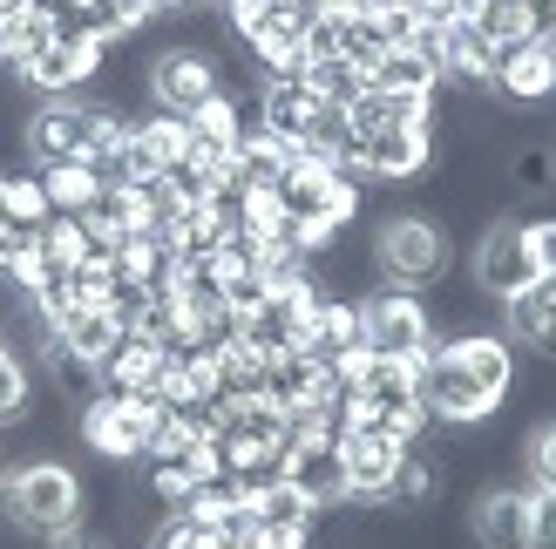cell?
Returning <instances> with one entry per match:
<instances>
[{"mask_svg": "<svg viewBox=\"0 0 556 549\" xmlns=\"http://www.w3.org/2000/svg\"><path fill=\"white\" fill-rule=\"evenodd\" d=\"M522 244L536 258V279H556V217H522Z\"/></svg>", "mask_w": 556, "mask_h": 549, "instance_id": "cell-26", "label": "cell"}, {"mask_svg": "<svg viewBox=\"0 0 556 549\" xmlns=\"http://www.w3.org/2000/svg\"><path fill=\"white\" fill-rule=\"evenodd\" d=\"M305 89H313L319 102H332V108H353L359 95H367V75H359L346 54H326V62H305Z\"/></svg>", "mask_w": 556, "mask_h": 549, "instance_id": "cell-19", "label": "cell"}, {"mask_svg": "<svg viewBox=\"0 0 556 549\" xmlns=\"http://www.w3.org/2000/svg\"><path fill=\"white\" fill-rule=\"evenodd\" d=\"M421 407H428L441 427H489V421H495V400H489L441 346L421 353Z\"/></svg>", "mask_w": 556, "mask_h": 549, "instance_id": "cell-8", "label": "cell"}, {"mask_svg": "<svg viewBox=\"0 0 556 549\" xmlns=\"http://www.w3.org/2000/svg\"><path fill=\"white\" fill-rule=\"evenodd\" d=\"M35 177H41V190H48L54 217H81V210L102 197V177L89 170V163H48V170H35Z\"/></svg>", "mask_w": 556, "mask_h": 549, "instance_id": "cell-16", "label": "cell"}, {"mask_svg": "<svg viewBox=\"0 0 556 549\" xmlns=\"http://www.w3.org/2000/svg\"><path fill=\"white\" fill-rule=\"evenodd\" d=\"M0 482H8V448H0Z\"/></svg>", "mask_w": 556, "mask_h": 549, "instance_id": "cell-31", "label": "cell"}, {"mask_svg": "<svg viewBox=\"0 0 556 549\" xmlns=\"http://www.w3.org/2000/svg\"><path fill=\"white\" fill-rule=\"evenodd\" d=\"M68 285H75L81 306H109V292H116V265H109V258H81L68 271Z\"/></svg>", "mask_w": 556, "mask_h": 549, "instance_id": "cell-25", "label": "cell"}, {"mask_svg": "<svg viewBox=\"0 0 556 549\" xmlns=\"http://www.w3.org/2000/svg\"><path fill=\"white\" fill-rule=\"evenodd\" d=\"M495 48H516V41H536V21H530V0H468V14Z\"/></svg>", "mask_w": 556, "mask_h": 549, "instance_id": "cell-17", "label": "cell"}, {"mask_svg": "<svg viewBox=\"0 0 556 549\" xmlns=\"http://www.w3.org/2000/svg\"><path fill=\"white\" fill-rule=\"evenodd\" d=\"M81 515H89V488H81V475L68 461L35 455V461H21V469H8V523L21 536L48 542L62 529H81Z\"/></svg>", "mask_w": 556, "mask_h": 549, "instance_id": "cell-2", "label": "cell"}, {"mask_svg": "<svg viewBox=\"0 0 556 549\" xmlns=\"http://www.w3.org/2000/svg\"><path fill=\"white\" fill-rule=\"evenodd\" d=\"M0 48H8V14H0Z\"/></svg>", "mask_w": 556, "mask_h": 549, "instance_id": "cell-30", "label": "cell"}, {"mask_svg": "<svg viewBox=\"0 0 556 549\" xmlns=\"http://www.w3.org/2000/svg\"><path fill=\"white\" fill-rule=\"evenodd\" d=\"M54 340H62L68 353H81V360H102V353L123 340V325H116L109 306H81V298H75V306L54 319Z\"/></svg>", "mask_w": 556, "mask_h": 549, "instance_id": "cell-15", "label": "cell"}, {"mask_svg": "<svg viewBox=\"0 0 556 549\" xmlns=\"http://www.w3.org/2000/svg\"><path fill=\"white\" fill-rule=\"evenodd\" d=\"M407 14L421 21V27H455L468 14V0H407Z\"/></svg>", "mask_w": 556, "mask_h": 549, "instance_id": "cell-27", "label": "cell"}, {"mask_svg": "<svg viewBox=\"0 0 556 549\" xmlns=\"http://www.w3.org/2000/svg\"><path fill=\"white\" fill-rule=\"evenodd\" d=\"M340 54L359 68V75H374L380 68V54H387V35H380V21L374 14H353L346 27H340Z\"/></svg>", "mask_w": 556, "mask_h": 549, "instance_id": "cell-24", "label": "cell"}, {"mask_svg": "<svg viewBox=\"0 0 556 549\" xmlns=\"http://www.w3.org/2000/svg\"><path fill=\"white\" fill-rule=\"evenodd\" d=\"M217 89V62L211 48H156L150 54V108H170V116H198Z\"/></svg>", "mask_w": 556, "mask_h": 549, "instance_id": "cell-7", "label": "cell"}, {"mask_svg": "<svg viewBox=\"0 0 556 549\" xmlns=\"http://www.w3.org/2000/svg\"><path fill=\"white\" fill-rule=\"evenodd\" d=\"M0 353H8V340H0Z\"/></svg>", "mask_w": 556, "mask_h": 549, "instance_id": "cell-32", "label": "cell"}, {"mask_svg": "<svg viewBox=\"0 0 556 549\" xmlns=\"http://www.w3.org/2000/svg\"><path fill=\"white\" fill-rule=\"evenodd\" d=\"M522 488L556 496V421H536L522 434Z\"/></svg>", "mask_w": 556, "mask_h": 549, "instance_id": "cell-22", "label": "cell"}, {"mask_svg": "<svg viewBox=\"0 0 556 549\" xmlns=\"http://www.w3.org/2000/svg\"><path fill=\"white\" fill-rule=\"evenodd\" d=\"M109 108L89 102V95H54V102H35L27 108V123H21V143L27 156H35V170H48V163H81L96 143V129H102Z\"/></svg>", "mask_w": 556, "mask_h": 549, "instance_id": "cell-3", "label": "cell"}, {"mask_svg": "<svg viewBox=\"0 0 556 549\" xmlns=\"http://www.w3.org/2000/svg\"><path fill=\"white\" fill-rule=\"evenodd\" d=\"M198 8H211V14H225V8H238V0H198Z\"/></svg>", "mask_w": 556, "mask_h": 549, "instance_id": "cell-29", "label": "cell"}, {"mask_svg": "<svg viewBox=\"0 0 556 549\" xmlns=\"http://www.w3.org/2000/svg\"><path fill=\"white\" fill-rule=\"evenodd\" d=\"M340 455H346V482H353V509H374L387 496V482L401 475V461H407V442L394 427H380V421H346L340 434Z\"/></svg>", "mask_w": 556, "mask_h": 549, "instance_id": "cell-6", "label": "cell"}, {"mask_svg": "<svg viewBox=\"0 0 556 549\" xmlns=\"http://www.w3.org/2000/svg\"><path fill=\"white\" fill-rule=\"evenodd\" d=\"M265 394V353H252L244 340L217 346V400H252Z\"/></svg>", "mask_w": 556, "mask_h": 549, "instance_id": "cell-18", "label": "cell"}, {"mask_svg": "<svg viewBox=\"0 0 556 549\" xmlns=\"http://www.w3.org/2000/svg\"><path fill=\"white\" fill-rule=\"evenodd\" d=\"M27 407H35V373L21 353H0V427H14Z\"/></svg>", "mask_w": 556, "mask_h": 549, "instance_id": "cell-23", "label": "cell"}, {"mask_svg": "<svg viewBox=\"0 0 556 549\" xmlns=\"http://www.w3.org/2000/svg\"><path fill=\"white\" fill-rule=\"evenodd\" d=\"M468 279H476L482 298H516L522 285H536V258L522 244V217H489L482 238H476V258H468Z\"/></svg>", "mask_w": 556, "mask_h": 549, "instance_id": "cell-5", "label": "cell"}, {"mask_svg": "<svg viewBox=\"0 0 556 549\" xmlns=\"http://www.w3.org/2000/svg\"><path fill=\"white\" fill-rule=\"evenodd\" d=\"M367 81H374V89H407V95H434V89H441L434 62H428V54H414V48H387L380 68H374Z\"/></svg>", "mask_w": 556, "mask_h": 549, "instance_id": "cell-20", "label": "cell"}, {"mask_svg": "<svg viewBox=\"0 0 556 549\" xmlns=\"http://www.w3.org/2000/svg\"><path fill=\"white\" fill-rule=\"evenodd\" d=\"M468 536H476V549H530L536 488H476V502H468Z\"/></svg>", "mask_w": 556, "mask_h": 549, "instance_id": "cell-9", "label": "cell"}, {"mask_svg": "<svg viewBox=\"0 0 556 549\" xmlns=\"http://www.w3.org/2000/svg\"><path fill=\"white\" fill-rule=\"evenodd\" d=\"M41 549H109L102 536H89V529H62V536H48Z\"/></svg>", "mask_w": 556, "mask_h": 549, "instance_id": "cell-28", "label": "cell"}, {"mask_svg": "<svg viewBox=\"0 0 556 549\" xmlns=\"http://www.w3.org/2000/svg\"><path fill=\"white\" fill-rule=\"evenodd\" d=\"M374 265H380V285L428 292L455 271V231L434 210H394L374 225Z\"/></svg>", "mask_w": 556, "mask_h": 549, "instance_id": "cell-1", "label": "cell"}, {"mask_svg": "<svg viewBox=\"0 0 556 549\" xmlns=\"http://www.w3.org/2000/svg\"><path fill=\"white\" fill-rule=\"evenodd\" d=\"M359 319H367V353H380V360H421V353L434 346V319H428L421 292L374 285L367 298H359Z\"/></svg>", "mask_w": 556, "mask_h": 549, "instance_id": "cell-4", "label": "cell"}, {"mask_svg": "<svg viewBox=\"0 0 556 549\" xmlns=\"http://www.w3.org/2000/svg\"><path fill=\"white\" fill-rule=\"evenodd\" d=\"M252 515H258V529H313L319 523V509L305 502L292 482H271L265 496H252Z\"/></svg>", "mask_w": 556, "mask_h": 549, "instance_id": "cell-21", "label": "cell"}, {"mask_svg": "<svg viewBox=\"0 0 556 549\" xmlns=\"http://www.w3.org/2000/svg\"><path fill=\"white\" fill-rule=\"evenodd\" d=\"M503 340L530 346L543 367H556V279H536L516 298H503Z\"/></svg>", "mask_w": 556, "mask_h": 549, "instance_id": "cell-13", "label": "cell"}, {"mask_svg": "<svg viewBox=\"0 0 556 549\" xmlns=\"http://www.w3.org/2000/svg\"><path fill=\"white\" fill-rule=\"evenodd\" d=\"M258 95H265V136H278V143H305V123H313V108L319 95L305 89V81H258Z\"/></svg>", "mask_w": 556, "mask_h": 549, "instance_id": "cell-14", "label": "cell"}, {"mask_svg": "<svg viewBox=\"0 0 556 549\" xmlns=\"http://www.w3.org/2000/svg\"><path fill=\"white\" fill-rule=\"evenodd\" d=\"M503 108H549L556 102V41H516L495 62V89Z\"/></svg>", "mask_w": 556, "mask_h": 549, "instance_id": "cell-11", "label": "cell"}, {"mask_svg": "<svg viewBox=\"0 0 556 549\" xmlns=\"http://www.w3.org/2000/svg\"><path fill=\"white\" fill-rule=\"evenodd\" d=\"M441 353H448V360L476 380V387L503 407L509 400V387H516V346L503 340V333H489V325H476V333H455V340H434Z\"/></svg>", "mask_w": 556, "mask_h": 549, "instance_id": "cell-12", "label": "cell"}, {"mask_svg": "<svg viewBox=\"0 0 556 549\" xmlns=\"http://www.w3.org/2000/svg\"><path fill=\"white\" fill-rule=\"evenodd\" d=\"M286 482H292V488H299V496L313 502L319 515L353 502L346 455H340V442H326V434H305V442H292V448H286Z\"/></svg>", "mask_w": 556, "mask_h": 549, "instance_id": "cell-10", "label": "cell"}]
</instances>
